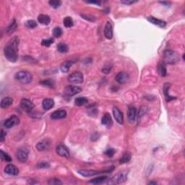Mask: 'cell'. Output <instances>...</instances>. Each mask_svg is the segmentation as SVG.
Listing matches in <instances>:
<instances>
[{
  "instance_id": "obj_1",
  "label": "cell",
  "mask_w": 185,
  "mask_h": 185,
  "mask_svg": "<svg viewBox=\"0 0 185 185\" xmlns=\"http://www.w3.org/2000/svg\"><path fill=\"white\" fill-rule=\"evenodd\" d=\"M179 60L178 53L172 50H166L163 53V62L168 64H176Z\"/></svg>"
},
{
  "instance_id": "obj_2",
  "label": "cell",
  "mask_w": 185,
  "mask_h": 185,
  "mask_svg": "<svg viewBox=\"0 0 185 185\" xmlns=\"http://www.w3.org/2000/svg\"><path fill=\"white\" fill-rule=\"evenodd\" d=\"M17 51L18 49L7 44L4 48V54L6 59L11 62H15L17 59Z\"/></svg>"
},
{
  "instance_id": "obj_3",
  "label": "cell",
  "mask_w": 185,
  "mask_h": 185,
  "mask_svg": "<svg viewBox=\"0 0 185 185\" xmlns=\"http://www.w3.org/2000/svg\"><path fill=\"white\" fill-rule=\"evenodd\" d=\"M128 178V172L127 171H121L118 173L115 176H113L109 181L107 182L108 184H119L124 182L126 181Z\"/></svg>"
},
{
  "instance_id": "obj_4",
  "label": "cell",
  "mask_w": 185,
  "mask_h": 185,
  "mask_svg": "<svg viewBox=\"0 0 185 185\" xmlns=\"http://www.w3.org/2000/svg\"><path fill=\"white\" fill-rule=\"evenodd\" d=\"M15 78L22 84H28L32 81V74L27 71H20L15 74Z\"/></svg>"
},
{
  "instance_id": "obj_5",
  "label": "cell",
  "mask_w": 185,
  "mask_h": 185,
  "mask_svg": "<svg viewBox=\"0 0 185 185\" xmlns=\"http://www.w3.org/2000/svg\"><path fill=\"white\" fill-rule=\"evenodd\" d=\"M83 75H82V72H79V71L72 72L68 77L69 82H72L73 84L82 83L83 82Z\"/></svg>"
},
{
  "instance_id": "obj_6",
  "label": "cell",
  "mask_w": 185,
  "mask_h": 185,
  "mask_svg": "<svg viewBox=\"0 0 185 185\" xmlns=\"http://www.w3.org/2000/svg\"><path fill=\"white\" fill-rule=\"evenodd\" d=\"M29 151L27 150V147H22L19 148L17 150V152H16V157L17 158L20 160L22 163H25L27 160V157H28Z\"/></svg>"
},
{
  "instance_id": "obj_7",
  "label": "cell",
  "mask_w": 185,
  "mask_h": 185,
  "mask_svg": "<svg viewBox=\"0 0 185 185\" xmlns=\"http://www.w3.org/2000/svg\"><path fill=\"white\" fill-rule=\"evenodd\" d=\"M19 123H20V119H19L18 116L12 115L10 117L5 120V121L4 122V126L7 128V129H9V128H12L14 126L17 125Z\"/></svg>"
},
{
  "instance_id": "obj_8",
  "label": "cell",
  "mask_w": 185,
  "mask_h": 185,
  "mask_svg": "<svg viewBox=\"0 0 185 185\" xmlns=\"http://www.w3.org/2000/svg\"><path fill=\"white\" fill-rule=\"evenodd\" d=\"M82 91V88L75 85H68L64 89V93L67 96H73Z\"/></svg>"
},
{
  "instance_id": "obj_9",
  "label": "cell",
  "mask_w": 185,
  "mask_h": 185,
  "mask_svg": "<svg viewBox=\"0 0 185 185\" xmlns=\"http://www.w3.org/2000/svg\"><path fill=\"white\" fill-rule=\"evenodd\" d=\"M51 145V141L48 139H42L39 142H38L36 145V149L38 151H46L49 149Z\"/></svg>"
},
{
  "instance_id": "obj_10",
  "label": "cell",
  "mask_w": 185,
  "mask_h": 185,
  "mask_svg": "<svg viewBox=\"0 0 185 185\" xmlns=\"http://www.w3.org/2000/svg\"><path fill=\"white\" fill-rule=\"evenodd\" d=\"M20 106L22 109H23L26 112H30L34 107L33 103L30 100L26 99V98H23L21 100Z\"/></svg>"
},
{
  "instance_id": "obj_11",
  "label": "cell",
  "mask_w": 185,
  "mask_h": 185,
  "mask_svg": "<svg viewBox=\"0 0 185 185\" xmlns=\"http://www.w3.org/2000/svg\"><path fill=\"white\" fill-rule=\"evenodd\" d=\"M56 153L61 157L64 158H69V152L67 147L64 145H59L56 147Z\"/></svg>"
},
{
  "instance_id": "obj_12",
  "label": "cell",
  "mask_w": 185,
  "mask_h": 185,
  "mask_svg": "<svg viewBox=\"0 0 185 185\" xmlns=\"http://www.w3.org/2000/svg\"><path fill=\"white\" fill-rule=\"evenodd\" d=\"M116 81L119 84H124L129 80V75L127 72H121L118 73L117 75L116 76Z\"/></svg>"
},
{
  "instance_id": "obj_13",
  "label": "cell",
  "mask_w": 185,
  "mask_h": 185,
  "mask_svg": "<svg viewBox=\"0 0 185 185\" xmlns=\"http://www.w3.org/2000/svg\"><path fill=\"white\" fill-rule=\"evenodd\" d=\"M113 114L116 121L119 124H122L124 123V116H123V113L121 112V111H120L117 107H113Z\"/></svg>"
},
{
  "instance_id": "obj_14",
  "label": "cell",
  "mask_w": 185,
  "mask_h": 185,
  "mask_svg": "<svg viewBox=\"0 0 185 185\" xmlns=\"http://www.w3.org/2000/svg\"><path fill=\"white\" fill-rule=\"evenodd\" d=\"M4 172L7 173L8 175H12V176H17L19 173V170L17 166L13 164H8L6 165L4 168Z\"/></svg>"
},
{
  "instance_id": "obj_15",
  "label": "cell",
  "mask_w": 185,
  "mask_h": 185,
  "mask_svg": "<svg viewBox=\"0 0 185 185\" xmlns=\"http://www.w3.org/2000/svg\"><path fill=\"white\" fill-rule=\"evenodd\" d=\"M136 114H137V109L134 106H129L128 108V119H129V122L134 123L136 119Z\"/></svg>"
},
{
  "instance_id": "obj_16",
  "label": "cell",
  "mask_w": 185,
  "mask_h": 185,
  "mask_svg": "<svg viewBox=\"0 0 185 185\" xmlns=\"http://www.w3.org/2000/svg\"><path fill=\"white\" fill-rule=\"evenodd\" d=\"M66 116V111L64 109H59L55 111L51 115V118L52 119H64Z\"/></svg>"
},
{
  "instance_id": "obj_17",
  "label": "cell",
  "mask_w": 185,
  "mask_h": 185,
  "mask_svg": "<svg viewBox=\"0 0 185 185\" xmlns=\"http://www.w3.org/2000/svg\"><path fill=\"white\" fill-rule=\"evenodd\" d=\"M104 35L107 39H111L113 37V27L111 22H107L104 28Z\"/></svg>"
},
{
  "instance_id": "obj_18",
  "label": "cell",
  "mask_w": 185,
  "mask_h": 185,
  "mask_svg": "<svg viewBox=\"0 0 185 185\" xmlns=\"http://www.w3.org/2000/svg\"><path fill=\"white\" fill-rule=\"evenodd\" d=\"M54 106V100L51 98H45L42 102V106H43V109L48 111V110L51 109Z\"/></svg>"
},
{
  "instance_id": "obj_19",
  "label": "cell",
  "mask_w": 185,
  "mask_h": 185,
  "mask_svg": "<svg viewBox=\"0 0 185 185\" xmlns=\"http://www.w3.org/2000/svg\"><path fill=\"white\" fill-rule=\"evenodd\" d=\"M101 123H102V124H103V125L108 126V127H110V126L112 125V123H113L111 115H110L108 113H105L101 119Z\"/></svg>"
},
{
  "instance_id": "obj_20",
  "label": "cell",
  "mask_w": 185,
  "mask_h": 185,
  "mask_svg": "<svg viewBox=\"0 0 185 185\" xmlns=\"http://www.w3.org/2000/svg\"><path fill=\"white\" fill-rule=\"evenodd\" d=\"M78 173L80 175H82V176H85V177H90V176L98 174L100 172L95 171V170H79V171H78Z\"/></svg>"
},
{
  "instance_id": "obj_21",
  "label": "cell",
  "mask_w": 185,
  "mask_h": 185,
  "mask_svg": "<svg viewBox=\"0 0 185 185\" xmlns=\"http://www.w3.org/2000/svg\"><path fill=\"white\" fill-rule=\"evenodd\" d=\"M147 20H148L149 22H151V23L153 24V25H157V26H159L160 27H165V25H166L165 21H163L162 20H159V19H157L153 17H147Z\"/></svg>"
},
{
  "instance_id": "obj_22",
  "label": "cell",
  "mask_w": 185,
  "mask_h": 185,
  "mask_svg": "<svg viewBox=\"0 0 185 185\" xmlns=\"http://www.w3.org/2000/svg\"><path fill=\"white\" fill-rule=\"evenodd\" d=\"M13 103V99L10 97H5V98H2V100H1V103H0V106H1V108H6L7 107L10 106Z\"/></svg>"
},
{
  "instance_id": "obj_23",
  "label": "cell",
  "mask_w": 185,
  "mask_h": 185,
  "mask_svg": "<svg viewBox=\"0 0 185 185\" xmlns=\"http://www.w3.org/2000/svg\"><path fill=\"white\" fill-rule=\"evenodd\" d=\"M158 71L159 74H160V75L162 76V77H165V76H166L167 74L166 66H165V64L163 62V61H160V62L158 63Z\"/></svg>"
},
{
  "instance_id": "obj_24",
  "label": "cell",
  "mask_w": 185,
  "mask_h": 185,
  "mask_svg": "<svg viewBox=\"0 0 185 185\" xmlns=\"http://www.w3.org/2000/svg\"><path fill=\"white\" fill-rule=\"evenodd\" d=\"M38 21L40 24H43V25H48L51 22V18L47 14H41L38 15Z\"/></svg>"
},
{
  "instance_id": "obj_25",
  "label": "cell",
  "mask_w": 185,
  "mask_h": 185,
  "mask_svg": "<svg viewBox=\"0 0 185 185\" xmlns=\"http://www.w3.org/2000/svg\"><path fill=\"white\" fill-rule=\"evenodd\" d=\"M72 65V61H65L61 64V66H60V69H61V71L62 72H64V73L68 72Z\"/></svg>"
},
{
  "instance_id": "obj_26",
  "label": "cell",
  "mask_w": 185,
  "mask_h": 185,
  "mask_svg": "<svg viewBox=\"0 0 185 185\" xmlns=\"http://www.w3.org/2000/svg\"><path fill=\"white\" fill-rule=\"evenodd\" d=\"M107 178H108V176H98V177H96V178H93V179L90 180V181H89V183H90V184H100L104 182L106 180H107Z\"/></svg>"
},
{
  "instance_id": "obj_27",
  "label": "cell",
  "mask_w": 185,
  "mask_h": 185,
  "mask_svg": "<svg viewBox=\"0 0 185 185\" xmlns=\"http://www.w3.org/2000/svg\"><path fill=\"white\" fill-rule=\"evenodd\" d=\"M170 88V84L169 83H165L164 86H163V93H164V95L165 97V99H166L167 101H170V100H172L174 99L175 98L171 96L168 93V90Z\"/></svg>"
},
{
  "instance_id": "obj_28",
  "label": "cell",
  "mask_w": 185,
  "mask_h": 185,
  "mask_svg": "<svg viewBox=\"0 0 185 185\" xmlns=\"http://www.w3.org/2000/svg\"><path fill=\"white\" fill-rule=\"evenodd\" d=\"M131 157H132V155H131L130 152H124V153L123 154L122 157H121V159L119 160L120 163H128V162L131 160Z\"/></svg>"
},
{
  "instance_id": "obj_29",
  "label": "cell",
  "mask_w": 185,
  "mask_h": 185,
  "mask_svg": "<svg viewBox=\"0 0 185 185\" xmlns=\"http://www.w3.org/2000/svg\"><path fill=\"white\" fill-rule=\"evenodd\" d=\"M87 103V99L85 97H78L74 100V103H75L76 106H83V105L86 104Z\"/></svg>"
},
{
  "instance_id": "obj_30",
  "label": "cell",
  "mask_w": 185,
  "mask_h": 185,
  "mask_svg": "<svg viewBox=\"0 0 185 185\" xmlns=\"http://www.w3.org/2000/svg\"><path fill=\"white\" fill-rule=\"evenodd\" d=\"M17 27V22H16L15 20H13L12 21V22L10 23V25L7 27V33L8 34H12L14 30H16Z\"/></svg>"
},
{
  "instance_id": "obj_31",
  "label": "cell",
  "mask_w": 185,
  "mask_h": 185,
  "mask_svg": "<svg viewBox=\"0 0 185 185\" xmlns=\"http://www.w3.org/2000/svg\"><path fill=\"white\" fill-rule=\"evenodd\" d=\"M40 84L41 85L46 86V87H54V81L53 79H44V80H41L40 82Z\"/></svg>"
},
{
  "instance_id": "obj_32",
  "label": "cell",
  "mask_w": 185,
  "mask_h": 185,
  "mask_svg": "<svg viewBox=\"0 0 185 185\" xmlns=\"http://www.w3.org/2000/svg\"><path fill=\"white\" fill-rule=\"evenodd\" d=\"M57 51L59 53H66L68 51V46L65 43H60L57 45Z\"/></svg>"
},
{
  "instance_id": "obj_33",
  "label": "cell",
  "mask_w": 185,
  "mask_h": 185,
  "mask_svg": "<svg viewBox=\"0 0 185 185\" xmlns=\"http://www.w3.org/2000/svg\"><path fill=\"white\" fill-rule=\"evenodd\" d=\"M64 25L66 27H71L73 26L74 25V22H73V20L71 17H66L64 19Z\"/></svg>"
},
{
  "instance_id": "obj_34",
  "label": "cell",
  "mask_w": 185,
  "mask_h": 185,
  "mask_svg": "<svg viewBox=\"0 0 185 185\" xmlns=\"http://www.w3.org/2000/svg\"><path fill=\"white\" fill-rule=\"evenodd\" d=\"M63 31L62 29L60 27H56L53 30V35L55 38H59L61 35H62Z\"/></svg>"
},
{
  "instance_id": "obj_35",
  "label": "cell",
  "mask_w": 185,
  "mask_h": 185,
  "mask_svg": "<svg viewBox=\"0 0 185 185\" xmlns=\"http://www.w3.org/2000/svg\"><path fill=\"white\" fill-rule=\"evenodd\" d=\"M1 158L2 160H5L6 162H11L12 160L7 152H4L3 150H1Z\"/></svg>"
},
{
  "instance_id": "obj_36",
  "label": "cell",
  "mask_w": 185,
  "mask_h": 185,
  "mask_svg": "<svg viewBox=\"0 0 185 185\" xmlns=\"http://www.w3.org/2000/svg\"><path fill=\"white\" fill-rule=\"evenodd\" d=\"M48 3L54 9H56V8L59 7L61 5V1L59 0H51V1H48Z\"/></svg>"
},
{
  "instance_id": "obj_37",
  "label": "cell",
  "mask_w": 185,
  "mask_h": 185,
  "mask_svg": "<svg viewBox=\"0 0 185 185\" xmlns=\"http://www.w3.org/2000/svg\"><path fill=\"white\" fill-rule=\"evenodd\" d=\"M37 25H38V24H37V22H35V20H27L26 22H25V26H26L27 27H28V28H35V27H37Z\"/></svg>"
},
{
  "instance_id": "obj_38",
  "label": "cell",
  "mask_w": 185,
  "mask_h": 185,
  "mask_svg": "<svg viewBox=\"0 0 185 185\" xmlns=\"http://www.w3.org/2000/svg\"><path fill=\"white\" fill-rule=\"evenodd\" d=\"M53 43V38H50L48 39H43L41 41V45L43 46L46 47H49L51 46V44H52Z\"/></svg>"
},
{
  "instance_id": "obj_39",
  "label": "cell",
  "mask_w": 185,
  "mask_h": 185,
  "mask_svg": "<svg viewBox=\"0 0 185 185\" xmlns=\"http://www.w3.org/2000/svg\"><path fill=\"white\" fill-rule=\"evenodd\" d=\"M37 168H50V164L48 163V162L46 161H42V162H39V163L37 164Z\"/></svg>"
},
{
  "instance_id": "obj_40",
  "label": "cell",
  "mask_w": 185,
  "mask_h": 185,
  "mask_svg": "<svg viewBox=\"0 0 185 185\" xmlns=\"http://www.w3.org/2000/svg\"><path fill=\"white\" fill-rule=\"evenodd\" d=\"M48 184L49 185H59V184H62V182L59 179V178H53L49 179V181H48Z\"/></svg>"
},
{
  "instance_id": "obj_41",
  "label": "cell",
  "mask_w": 185,
  "mask_h": 185,
  "mask_svg": "<svg viewBox=\"0 0 185 185\" xmlns=\"http://www.w3.org/2000/svg\"><path fill=\"white\" fill-rule=\"evenodd\" d=\"M111 69H112V64H106V65H105L103 67V69H102V72H103V73H105V74H108V73H109L110 72H111Z\"/></svg>"
},
{
  "instance_id": "obj_42",
  "label": "cell",
  "mask_w": 185,
  "mask_h": 185,
  "mask_svg": "<svg viewBox=\"0 0 185 185\" xmlns=\"http://www.w3.org/2000/svg\"><path fill=\"white\" fill-rule=\"evenodd\" d=\"M23 59L29 63H33V64H35V63L38 62V61H37L36 59H34V58H33V57H31V56H24Z\"/></svg>"
},
{
  "instance_id": "obj_43",
  "label": "cell",
  "mask_w": 185,
  "mask_h": 185,
  "mask_svg": "<svg viewBox=\"0 0 185 185\" xmlns=\"http://www.w3.org/2000/svg\"><path fill=\"white\" fill-rule=\"evenodd\" d=\"M115 150L113 148H110V149H108V150H106V151L105 152V154H106V155H108V157H112L113 155H114L115 153Z\"/></svg>"
},
{
  "instance_id": "obj_44",
  "label": "cell",
  "mask_w": 185,
  "mask_h": 185,
  "mask_svg": "<svg viewBox=\"0 0 185 185\" xmlns=\"http://www.w3.org/2000/svg\"><path fill=\"white\" fill-rule=\"evenodd\" d=\"M136 2H137V1H134V0H123V1H121L122 4H126V5H130V4H133Z\"/></svg>"
},
{
  "instance_id": "obj_45",
  "label": "cell",
  "mask_w": 185,
  "mask_h": 185,
  "mask_svg": "<svg viewBox=\"0 0 185 185\" xmlns=\"http://www.w3.org/2000/svg\"><path fill=\"white\" fill-rule=\"evenodd\" d=\"M6 135H7L6 132H4L3 129H1V135H0V141H1V142H2L4 140V139H5V137H6Z\"/></svg>"
},
{
  "instance_id": "obj_46",
  "label": "cell",
  "mask_w": 185,
  "mask_h": 185,
  "mask_svg": "<svg viewBox=\"0 0 185 185\" xmlns=\"http://www.w3.org/2000/svg\"><path fill=\"white\" fill-rule=\"evenodd\" d=\"M160 3L162 4H164V5L165 6H169V5H171V3L169 2V1H160Z\"/></svg>"
},
{
  "instance_id": "obj_47",
  "label": "cell",
  "mask_w": 185,
  "mask_h": 185,
  "mask_svg": "<svg viewBox=\"0 0 185 185\" xmlns=\"http://www.w3.org/2000/svg\"><path fill=\"white\" fill-rule=\"evenodd\" d=\"M87 3H90V4H100V1H87Z\"/></svg>"
},
{
  "instance_id": "obj_48",
  "label": "cell",
  "mask_w": 185,
  "mask_h": 185,
  "mask_svg": "<svg viewBox=\"0 0 185 185\" xmlns=\"http://www.w3.org/2000/svg\"><path fill=\"white\" fill-rule=\"evenodd\" d=\"M149 184H156L157 182H156V181H150V182L149 183Z\"/></svg>"
}]
</instances>
